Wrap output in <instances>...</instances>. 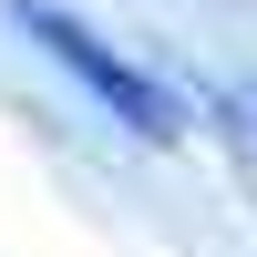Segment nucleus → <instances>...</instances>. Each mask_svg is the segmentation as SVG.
<instances>
[{"label":"nucleus","instance_id":"obj_1","mask_svg":"<svg viewBox=\"0 0 257 257\" xmlns=\"http://www.w3.org/2000/svg\"><path fill=\"white\" fill-rule=\"evenodd\" d=\"M11 11H21V31H31L41 52H52L62 72H72L82 93H93L103 113L123 123V134H144V144H175V134H185V113H175V93H165V82L144 72V62H123L113 41L93 31V21H72L62 0H11Z\"/></svg>","mask_w":257,"mask_h":257}]
</instances>
